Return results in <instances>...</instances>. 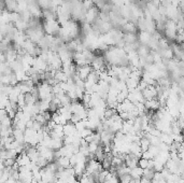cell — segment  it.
Wrapping results in <instances>:
<instances>
[{
	"label": "cell",
	"mask_w": 184,
	"mask_h": 183,
	"mask_svg": "<svg viewBox=\"0 0 184 183\" xmlns=\"http://www.w3.org/2000/svg\"><path fill=\"white\" fill-rule=\"evenodd\" d=\"M142 93H143V96H144V98H146V100L154 99V98H156V96L158 95L157 88L154 85H148L146 88H144V90L142 91Z\"/></svg>",
	"instance_id": "obj_4"
},
{
	"label": "cell",
	"mask_w": 184,
	"mask_h": 183,
	"mask_svg": "<svg viewBox=\"0 0 184 183\" xmlns=\"http://www.w3.org/2000/svg\"><path fill=\"white\" fill-rule=\"evenodd\" d=\"M16 163L18 164V166L20 167L28 166V165L31 164V159H30V157L28 156V154L26 153V151L23 152L22 154H20L16 157Z\"/></svg>",
	"instance_id": "obj_5"
},
{
	"label": "cell",
	"mask_w": 184,
	"mask_h": 183,
	"mask_svg": "<svg viewBox=\"0 0 184 183\" xmlns=\"http://www.w3.org/2000/svg\"><path fill=\"white\" fill-rule=\"evenodd\" d=\"M144 105H146V110H152V111H155V110H158V109H159V107H160V101L157 99V98H154V99L146 100Z\"/></svg>",
	"instance_id": "obj_7"
},
{
	"label": "cell",
	"mask_w": 184,
	"mask_h": 183,
	"mask_svg": "<svg viewBox=\"0 0 184 183\" xmlns=\"http://www.w3.org/2000/svg\"><path fill=\"white\" fill-rule=\"evenodd\" d=\"M64 145H64V139L52 138V141H51L50 148L53 149V150H55V151H57V150H59V149L63 148Z\"/></svg>",
	"instance_id": "obj_13"
},
{
	"label": "cell",
	"mask_w": 184,
	"mask_h": 183,
	"mask_svg": "<svg viewBox=\"0 0 184 183\" xmlns=\"http://www.w3.org/2000/svg\"><path fill=\"white\" fill-rule=\"evenodd\" d=\"M140 183H152V180L148 179V178H146V177H142L141 179H140Z\"/></svg>",
	"instance_id": "obj_20"
},
{
	"label": "cell",
	"mask_w": 184,
	"mask_h": 183,
	"mask_svg": "<svg viewBox=\"0 0 184 183\" xmlns=\"http://www.w3.org/2000/svg\"><path fill=\"white\" fill-rule=\"evenodd\" d=\"M78 132V129L75 127V124L71 122H68L67 124L64 125V134L65 136H73L74 134Z\"/></svg>",
	"instance_id": "obj_8"
},
{
	"label": "cell",
	"mask_w": 184,
	"mask_h": 183,
	"mask_svg": "<svg viewBox=\"0 0 184 183\" xmlns=\"http://www.w3.org/2000/svg\"><path fill=\"white\" fill-rule=\"evenodd\" d=\"M140 145H141V149L143 152H146V151L149 150V148L151 146V141L149 138H146V137H143V138H141V140H140Z\"/></svg>",
	"instance_id": "obj_14"
},
{
	"label": "cell",
	"mask_w": 184,
	"mask_h": 183,
	"mask_svg": "<svg viewBox=\"0 0 184 183\" xmlns=\"http://www.w3.org/2000/svg\"><path fill=\"white\" fill-rule=\"evenodd\" d=\"M143 172H144V169L137 166V167H135V168H132V170H130V177L134 180H140L143 177Z\"/></svg>",
	"instance_id": "obj_11"
},
{
	"label": "cell",
	"mask_w": 184,
	"mask_h": 183,
	"mask_svg": "<svg viewBox=\"0 0 184 183\" xmlns=\"http://www.w3.org/2000/svg\"><path fill=\"white\" fill-rule=\"evenodd\" d=\"M55 162H56V164L58 165V168H64V169H67V168H70L71 166V163H70V158L67 156H61L59 157V158L55 159Z\"/></svg>",
	"instance_id": "obj_9"
},
{
	"label": "cell",
	"mask_w": 184,
	"mask_h": 183,
	"mask_svg": "<svg viewBox=\"0 0 184 183\" xmlns=\"http://www.w3.org/2000/svg\"><path fill=\"white\" fill-rule=\"evenodd\" d=\"M93 130L92 129H89V128H85V129H83L82 132H80V135H81V137L82 138H86L87 136H89V135H92L93 134Z\"/></svg>",
	"instance_id": "obj_19"
},
{
	"label": "cell",
	"mask_w": 184,
	"mask_h": 183,
	"mask_svg": "<svg viewBox=\"0 0 184 183\" xmlns=\"http://www.w3.org/2000/svg\"><path fill=\"white\" fill-rule=\"evenodd\" d=\"M130 154L135 155L138 158H141L142 154H143V151L141 149V145H140V142H132L130 145Z\"/></svg>",
	"instance_id": "obj_6"
},
{
	"label": "cell",
	"mask_w": 184,
	"mask_h": 183,
	"mask_svg": "<svg viewBox=\"0 0 184 183\" xmlns=\"http://www.w3.org/2000/svg\"><path fill=\"white\" fill-rule=\"evenodd\" d=\"M86 164L87 162H80L77 165L73 166V169H74V172L77 177H81L83 173L86 172Z\"/></svg>",
	"instance_id": "obj_10"
},
{
	"label": "cell",
	"mask_w": 184,
	"mask_h": 183,
	"mask_svg": "<svg viewBox=\"0 0 184 183\" xmlns=\"http://www.w3.org/2000/svg\"><path fill=\"white\" fill-rule=\"evenodd\" d=\"M37 165H38L40 168H45V167L49 165V162H47V159H45L44 157H42V156H40L39 157V159L36 162Z\"/></svg>",
	"instance_id": "obj_16"
},
{
	"label": "cell",
	"mask_w": 184,
	"mask_h": 183,
	"mask_svg": "<svg viewBox=\"0 0 184 183\" xmlns=\"http://www.w3.org/2000/svg\"><path fill=\"white\" fill-rule=\"evenodd\" d=\"M37 94H38L39 100H47L52 101L54 94H53V86L47 81H41L37 85Z\"/></svg>",
	"instance_id": "obj_1"
},
{
	"label": "cell",
	"mask_w": 184,
	"mask_h": 183,
	"mask_svg": "<svg viewBox=\"0 0 184 183\" xmlns=\"http://www.w3.org/2000/svg\"><path fill=\"white\" fill-rule=\"evenodd\" d=\"M183 135H184V132H183Z\"/></svg>",
	"instance_id": "obj_21"
},
{
	"label": "cell",
	"mask_w": 184,
	"mask_h": 183,
	"mask_svg": "<svg viewBox=\"0 0 184 183\" xmlns=\"http://www.w3.org/2000/svg\"><path fill=\"white\" fill-rule=\"evenodd\" d=\"M13 137H14V139L17 142L25 143V132L23 130L14 128V130H13Z\"/></svg>",
	"instance_id": "obj_12"
},
{
	"label": "cell",
	"mask_w": 184,
	"mask_h": 183,
	"mask_svg": "<svg viewBox=\"0 0 184 183\" xmlns=\"http://www.w3.org/2000/svg\"><path fill=\"white\" fill-rule=\"evenodd\" d=\"M93 71V67L92 65H84V66H79L77 68V74L80 79L82 80H86L87 77L91 74V72Z\"/></svg>",
	"instance_id": "obj_3"
},
{
	"label": "cell",
	"mask_w": 184,
	"mask_h": 183,
	"mask_svg": "<svg viewBox=\"0 0 184 183\" xmlns=\"http://www.w3.org/2000/svg\"><path fill=\"white\" fill-rule=\"evenodd\" d=\"M33 118L34 121H37V122L41 123L42 125H47V118H45V116H44V114H43V113H38L37 115H34Z\"/></svg>",
	"instance_id": "obj_15"
},
{
	"label": "cell",
	"mask_w": 184,
	"mask_h": 183,
	"mask_svg": "<svg viewBox=\"0 0 184 183\" xmlns=\"http://www.w3.org/2000/svg\"><path fill=\"white\" fill-rule=\"evenodd\" d=\"M1 163H3L6 167H13V165L16 163V159H14V158H7V159H4V161H1Z\"/></svg>",
	"instance_id": "obj_18"
},
{
	"label": "cell",
	"mask_w": 184,
	"mask_h": 183,
	"mask_svg": "<svg viewBox=\"0 0 184 183\" xmlns=\"http://www.w3.org/2000/svg\"><path fill=\"white\" fill-rule=\"evenodd\" d=\"M103 168H102V165L99 161H97L96 158H91L87 161V164H86V173H88V175H92L94 176V177H96V176L98 175V173L100 172V171H102Z\"/></svg>",
	"instance_id": "obj_2"
},
{
	"label": "cell",
	"mask_w": 184,
	"mask_h": 183,
	"mask_svg": "<svg viewBox=\"0 0 184 183\" xmlns=\"http://www.w3.org/2000/svg\"><path fill=\"white\" fill-rule=\"evenodd\" d=\"M149 162H150V159H146V158H143V157H141V158L139 159L138 166L141 167L142 169H146L149 167Z\"/></svg>",
	"instance_id": "obj_17"
}]
</instances>
